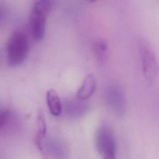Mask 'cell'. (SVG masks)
<instances>
[{"instance_id":"1","label":"cell","mask_w":159,"mask_h":159,"mask_svg":"<svg viewBox=\"0 0 159 159\" xmlns=\"http://www.w3.org/2000/svg\"><path fill=\"white\" fill-rule=\"evenodd\" d=\"M52 8L50 0H38L33 5L29 17L31 34L36 41L42 40L45 33L47 16Z\"/></svg>"},{"instance_id":"2","label":"cell","mask_w":159,"mask_h":159,"mask_svg":"<svg viewBox=\"0 0 159 159\" xmlns=\"http://www.w3.org/2000/svg\"><path fill=\"white\" fill-rule=\"evenodd\" d=\"M29 50V44L26 34L16 30L11 35L7 45V61L12 67L21 65L26 59Z\"/></svg>"},{"instance_id":"3","label":"cell","mask_w":159,"mask_h":159,"mask_svg":"<svg viewBox=\"0 0 159 159\" xmlns=\"http://www.w3.org/2000/svg\"><path fill=\"white\" fill-rule=\"evenodd\" d=\"M139 42L143 75L148 81H153L158 71L155 55L148 42L141 39Z\"/></svg>"},{"instance_id":"4","label":"cell","mask_w":159,"mask_h":159,"mask_svg":"<svg viewBox=\"0 0 159 159\" xmlns=\"http://www.w3.org/2000/svg\"><path fill=\"white\" fill-rule=\"evenodd\" d=\"M96 146L98 152L102 156L109 153H116L115 139L109 127L103 125L99 128L96 137Z\"/></svg>"},{"instance_id":"5","label":"cell","mask_w":159,"mask_h":159,"mask_svg":"<svg viewBox=\"0 0 159 159\" xmlns=\"http://www.w3.org/2000/svg\"><path fill=\"white\" fill-rule=\"evenodd\" d=\"M96 88V80L93 73L88 74L77 91V97L81 100H86L94 93Z\"/></svg>"},{"instance_id":"6","label":"cell","mask_w":159,"mask_h":159,"mask_svg":"<svg viewBox=\"0 0 159 159\" xmlns=\"http://www.w3.org/2000/svg\"><path fill=\"white\" fill-rule=\"evenodd\" d=\"M47 104L49 111L53 116H58L61 112V104L57 91L50 89L46 93Z\"/></svg>"},{"instance_id":"7","label":"cell","mask_w":159,"mask_h":159,"mask_svg":"<svg viewBox=\"0 0 159 159\" xmlns=\"http://www.w3.org/2000/svg\"><path fill=\"white\" fill-rule=\"evenodd\" d=\"M37 130L35 137V142L39 150H43L42 142L45 137L47 132V124L44 113L42 110H39L37 118Z\"/></svg>"},{"instance_id":"8","label":"cell","mask_w":159,"mask_h":159,"mask_svg":"<svg viewBox=\"0 0 159 159\" xmlns=\"http://www.w3.org/2000/svg\"><path fill=\"white\" fill-rule=\"evenodd\" d=\"M94 50L99 60L102 61L104 59L107 52V45L105 42L98 40L94 45Z\"/></svg>"},{"instance_id":"9","label":"cell","mask_w":159,"mask_h":159,"mask_svg":"<svg viewBox=\"0 0 159 159\" xmlns=\"http://www.w3.org/2000/svg\"><path fill=\"white\" fill-rule=\"evenodd\" d=\"M9 117V112L6 109H0V131L6 125Z\"/></svg>"},{"instance_id":"10","label":"cell","mask_w":159,"mask_h":159,"mask_svg":"<svg viewBox=\"0 0 159 159\" xmlns=\"http://www.w3.org/2000/svg\"><path fill=\"white\" fill-rule=\"evenodd\" d=\"M102 159H116V153H109L102 155Z\"/></svg>"},{"instance_id":"11","label":"cell","mask_w":159,"mask_h":159,"mask_svg":"<svg viewBox=\"0 0 159 159\" xmlns=\"http://www.w3.org/2000/svg\"><path fill=\"white\" fill-rule=\"evenodd\" d=\"M5 16V10L2 6L0 4V22L2 21V20L4 19Z\"/></svg>"},{"instance_id":"12","label":"cell","mask_w":159,"mask_h":159,"mask_svg":"<svg viewBox=\"0 0 159 159\" xmlns=\"http://www.w3.org/2000/svg\"><path fill=\"white\" fill-rule=\"evenodd\" d=\"M89 1H90V2H94V1H95L96 0H88Z\"/></svg>"}]
</instances>
